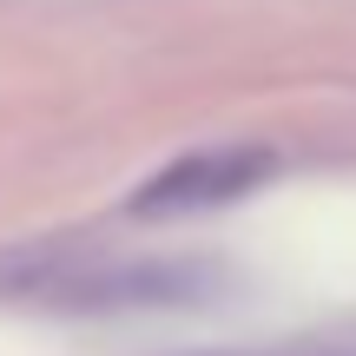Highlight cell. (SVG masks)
I'll return each instance as SVG.
<instances>
[{"label":"cell","instance_id":"obj_1","mask_svg":"<svg viewBox=\"0 0 356 356\" xmlns=\"http://www.w3.org/2000/svg\"><path fill=\"white\" fill-rule=\"evenodd\" d=\"M277 172V152L264 145H218V152H185L172 165H159L139 191L126 198L132 218H185V211H211V204H231L244 191H257Z\"/></svg>","mask_w":356,"mask_h":356}]
</instances>
